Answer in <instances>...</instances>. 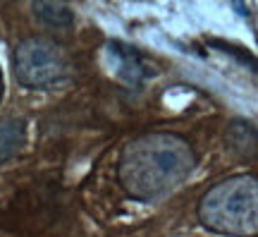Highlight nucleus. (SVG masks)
I'll use <instances>...</instances> for the list:
<instances>
[{
	"mask_svg": "<svg viewBox=\"0 0 258 237\" xmlns=\"http://www.w3.org/2000/svg\"><path fill=\"white\" fill-rule=\"evenodd\" d=\"M194 146L172 132H146L132 139L120 156L117 180L137 201H156L191 177Z\"/></svg>",
	"mask_w": 258,
	"mask_h": 237,
	"instance_id": "nucleus-1",
	"label": "nucleus"
},
{
	"mask_svg": "<svg viewBox=\"0 0 258 237\" xmlns=\"http://www.w3.org/2000/svg\"><path fill=\"white\" fill-rule=\"evenodd\" d=\"M110 51H115V63L120 65V77L127 79L129 84H137L144 79V65L139 60L137 55L132 53L127 46L122 43H112Z\"/></svg>",
	"mask_w": 258,
	"mask_h": 237,
	"instance_id": "nucleus-6",
	"label": "nucleus"
},
{
	"mask_svg": "<svg viewBox=\"0 0 258 237\" xmlns=\"http://www.w3.org/2000/svg\"><path fill=\"white\" fill-rule=\"evenodd\" d=\"M31 10H34V15L50 29H70L74 24L72 8H70V5H62V3H34Z\"/></svg>",
	"mask_w": 258,
	"mask_h": 237,
	"instance_id": "nucleus-5",
	"label": "nucleus"
},
{
	"mask_svg": "<svg viewBox=\"0 0 258 237\" xmlns=\"http://www.w3.org/2000/svg\"><path fill=\"white\" fill-rule=\"evenodd\" d=\"M199 220L227 237H256L258 182L253 175H234L213 184L199 201Z\"/></svg>",
	"mask_w": 258,
	"mask_h": 237,
	"instance_id": "nucleus-2",
	"label": "nucleus"
},
{
	"mask_svg": "<svg viewBox=\"0 0 258 237\" xmlns=\"http://www.w3.org/2000/svg\"><path fill=\"white\" fill-rule=\"evenodd\" d=\"M17 82L34 91L62 86L72 74V60L62 43L43 36H29L19 41L12 55Z\"/></svg>",
	"mask_w": 258,
	"mask_h": 237,
	"instance_id": "nucleus-3",
	"label": "nucleus"
},
{
	"mask_svg": "<svg viewBox=\"0 0 258 237\" xmlns=\"http://www.w3.org/2000/svg\"><path fill=\"white\" fill-rule=\"evenodd\" d=\"M3 93H5V79H3V70H0V103H3Z\"/></svg>",
	"mask_w": 258,
	"mask_h": 237,
	"instance_id": "nucleus-7",
	"label": "nucleus"
},
{
	"mask_svg": "<svg viewBox=\"0 0 258 237\" xmlns=\"http://www.w3.org/2000/svg\"><path fill=\"white\" fill-rule=\"evenodd\" d=\"M24 144H27V122L19 118L0 120V165L15 158L24 149Z\"/></svg>",
	"mask_w": 258,
	"mask_h": 237,
	"instance_id": "nucleus-4",
	"label": "nucleus"
}]
</instances>
